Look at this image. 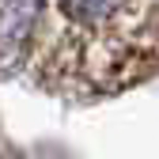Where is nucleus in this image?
I'll return each mask as SVG.
<instances>
[{
    "instance_id": "obj_1",
    "label": "nucleus",
    "mask_w": 159,
    "mask_h": 159,
    "mask_svg": "<svg viewBox=\"0 0 159 159\" xmlns=\"http://www.w3.org/2000/svg\"><path fill=\"white\" fill-rule=\"evenodd\" d=\"M121 8L125 0H65V15L76 27H102L110 19H117Z\"/></svg>"
}]
</instances>
